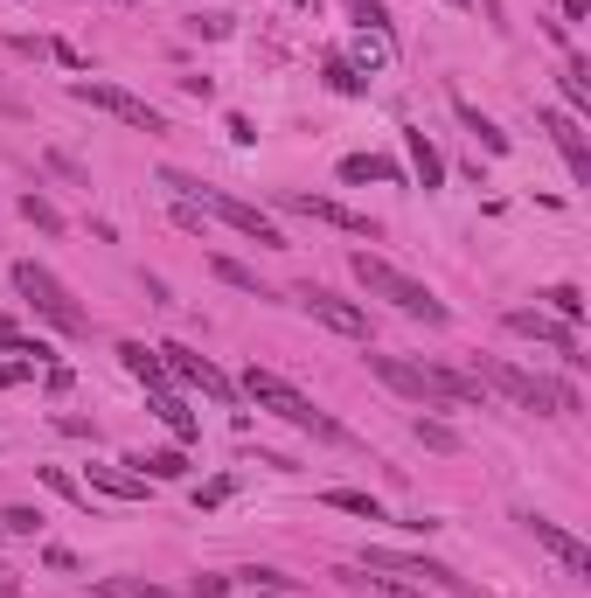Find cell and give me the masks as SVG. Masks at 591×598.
<instances>
[{
  "mask_svg": "<svg viewBox=\"0 0 591 598\" xmlns=\"http://www.w3.org/2000/svg\"><path fill=\"white\" fill-rule=\"evenodd\" d=\"M473 383L494 390V397H508L515 411H543V418H571V411H585L578 383H564V376H536V369H515V362H501V355H473Z\"/></svg>",
  "mask_w": 591,
  "mask_h": 598,
  "instance_id": "1",
  "label": "cell"
},
{
  "mask_svg": "<svg viewBox=\"0 0 591 598\" xmlns=\"http://www.w3.org/2000/svg\"><path fill=\"white\" fill-rule=\"evenodd\" d=\"M237 397H251L258 411H272L279 425H293V432H306V439H327V446H348V425L341 418H327L306 390H293L279 369H244V390Z\"/></svg>",
  "mask_w": 591,
  "mask_h": 598,
  "instance_id": "2",
  "label": "cell"
},
{
  "mask_svg": "<svg viewBox=\"0 0 591 598\" xmlns=\"http://www.w3.org/2000/svg\"><path fill=\"white\" fill-rule=\"evenodd\" d=\"M160 181H167V188H174L181 202H202L209 216H223V223H230L237 237H251L258 251H286V230H279V223H272V216H265L258 202H244V195H230V188H209L202 174H181V167H167Z\"/></svg>",
  "mask_w": 591,
  "mask_h": 598,
  "instance_id": "3",
  "label": "cell"
},
{
  "mask_svg": "<svg viewBox=\"0 0 591 598\" xmlns=\"http://www.w3.org/2000/svg\"><path fill=\"white\" fill-rule=\"evenodd\" d=\"M348 272H355V286L369 299H390L397 313H411V320H425V327H445L452 313H445V299L425 286V279H411V272H397L390 258H376V251H348Z\"/></svg>",
  "mask_w": 591,
  "mask_h": 598,
  "instance_id": "4",
  "label": "cell"
},
{
  "mask_svg": "<svg viewBox=\"0 0 591 598\" xmlns=\"http://www.w3.org/2000/svg\"><path fill=\"white\" fill-rule=\"evenodd\" d=\"M14 293L28 299V306H35V313H42V320H49L56 334H91V313H84V306L70 299V286H63V279H56L49 265L21 258V265H14Z\"/></svg>",
  "mask_w": 591,
  "mask_h": 598,
  "instance_id": "5",
  "label": "cell"
},
{
  "mask_svg": "<svg viewBox=\"0 0 591 598\" xmlns=\"http://www.w3.org/2000/svg\"><path fill=\"white\" fill-rule=\"evenodd\" d=\"M70 98L77 105H98V112H112L119 126H133V133H167V112L160 105H147V98H133L126 84H105V77H70Z\"/></svg>",
  "mask_w": 591,
  "mask_h": 598,
  "instance_id": "6",
  "label": "cell"
},
{
  "mask_svg": "<svg viewBox=\"0 0 591 598\" xmlns=\"http://www.w3.org/2000/svg\"><path fill=\"white\" fill-rule=\"evenodd\" d=\"M501 327H508V334H522V341H543V348H557L571 369H585V362H591L585 348H578V327L550 320L543 306H508V313H501Z\"/></svg>",
  "mask_w": 591,
  "mask_h": 598,
  "instance_id": "7",
  "label": "cell"
},
{
  "mask_svg": "<svg viewBox=\"0 0 591 598\" xmlns=\"http://www.w3.org/2000/svg\"><path fill=\"white\" fill-rule=\"evenodd\" d=\"M362 564L369 571H397V578H418V585H439V592H473L452 564H439V557H411V550H362Z\"/></svg>",
  "mask_w": 591,
  "mask_h": 598,
  "instance_id": "8",
  "label": "cell"
},
{
  "mask_svg": "<svg viewBox=\"0 0 591 598\" xmlns=\"http://www.w3.org/2000/svg\"><path fill=\"white\" fill-rule=\"evenodd\" d=\"M279 209H293V216H313V223H327V230H348V237H376V216H362V209H348V202H334V195H306V188H286V195H279Z\"/></svg>",
  "mask_w": 591,
  "mask_h": 598,
  "instance_id": "9",
  "label": "cell"
},
{
  "mask_svg": "<svg viewBox=\"0 0 591 598\" xmlns=\"http://www.w3.org/2000/svg\"><path fill=\"white\" fill-rule=\"evenodd\" d=\"M160 362H167V376H181V383H195V390H209L216 404H237V383L209 362V355H195V348H181V341H160Z\"/></svg>",
  "mask_w": 591,
  "mask_h": 598,
  "instance_id": "10",
  "label": "cell"
},
{
  "mask_svg": "<svg viewBox=\"0 0 591 598\" xmlns=\"http://www.w3.org/2000/svg\"><path fill=\"white\" fill-rule=\"evenodd\" d=\"M299 306H306L320 327H334V334H355V341H369V334H376V327H369V306L327 293V286H299Z\"/></svg>",
  "mask_w": 591,
  "mask_h": 598,
  "instance_id": "11",
  "label": "cell"
},
{
  "mask_svg": "<svg viewBox=\"0 0 591 598\" xmlns=\"http://www.w3.org/2000/svg\"><path fill=\"white\" fill-rule=\"evenodd\" d=\"M522 529H529V536H536V543H543L571 578H591V543H585V536H571V529H564V522H550V515H522Z\"/></svg>",
  "mask_w": 591,
  "mask_h": 598,
  "instance_id": "12",
  "label": "cell"
},
{
  "mask_svg": "<svg viewBox=\"0 0 591 598\" xmlns=\"http://www.w3.org/2000/svg\"><path fill=\"white\" fill-rule=\"evenodd\" d=\"M543 133L557 140L564 167H571V181H578V188H591V147H585V133H578V119H571V112H543Z\"/></svg>",
  "mask_w": 591,
  "mask_h": 598,
  "instance_id": "13",
  "label": "cell"
},
{
  "mask_svg": "<svg viewBox=\"0 0 591 598\" xmlns=\"http://www.w3.org/2000/svg\"><path fill=\"white\" fill-rule=\"evenodd\" d=\"M147 397H153V418H160V425H167L181 446H195V439H202V418H195V411H188L174 390H147Z\"/></svg>",
  "mask_w": 591,
  "mask_h": 598,
  "instance_id": "14",
  "label": "cell"
},
{
  "mask_svg": "<svg viewBox=\"0 0 591 598\" xmlns=\"http://www.w3.org/2000/svg\"><path fill=\"white\" fill-rule=\"evenodd\" d=\"M404 147H411V174H418V188H439V181H445V153L425 140V126H404Z\"/></svg>",
  "mask_w": 591,
  "mask_h": 598,
  "instance_id": "15",
  "label": "cell"
},
{
  "mask_svg": "<svg viewBox=\"0 0 591 598\" xmlns=\"http://www.w3.org/2000/svg\"><path fill=\"white\" fill-rule=\"evenodd\" d=\"M119 362H126V376H140L147 390H167V362H160V348H147V341H119Z\"/></svg>",
  "mask_w": 591,
  "mask_h": 598,
  "instance_id": "16",
  "label": "cell"
},
{
  "mask_svg": "<svg viewBox=\"0 0 591 598\" xmlns=\"http://www.w3.org/2000/svg\"><path fill=\"white\" fill-rule=\"evenodd\" d=\"M452 112H459V126H466V133H473V140H480V147L494 153V160H501V153H508V133H501V126H494V119H487V112H480V105H466V98H459V91H452Z\"/></svg>",
  "mask_w": 591,
  "mask_h": 598,
  "instance_id": "17",
  "label": "cell"
},
{
  "mask_svg": "<svg viewBox=\"0 0 591 598\" xmlns=\"http://www.w3.org/2000/svg\"><path fill=\"white\" fill-rule=\"evenodd\" d=\"M341 181L362 188V181H404V174H397V160H383V153H348V160H341Z\"/></svg>",
  "mask_w": 591,
  "mask_h": 598,
  "instance_id": "18",
  "label": "cell"
},
{
  "mask_svg": "<svg viewBox=\"0 0 591 598\" xmlns=\"http://www.w3.org/2000/svg\"><path fill=\"white\" fill-rule=\"evenodd\" d=\"M91 487H105L112 501H147V473H119V466H91Z\"/></svg>",
  "mask_w": 591,
  "mask_h": 598,
  "instance_id": "19",
  "label": "cell"
},
{
  "mask_svg": "<svg viewBox=\"0 0 591 598\" xmlns=\"http://www.w3.org/2000/svg\"><path fill=\"white\" fill-rule=\"evenodd\" d=\"M320 501H327V508H341V515H362V522H390V515H383V501H376V494H362V487H327Z\"/></svg>",
  "mask_w": 591,
  "mask_h": 598,
  "instance_id": "20",
  "label": "cell"
},
{
  "mask_svg": "<svg viewBox=\"0 0 591 598\" xmlns=\"http://www.w3.org/2000/svg\"><path fill=\"white\" fill-rule=\"evenodd\" d=\"M209 272L223 279V286H237V293H258V299H272V286L251 272V265H237V258H209Z\"/></svg>",
  "mask_w": 591,
  "mask_h": 598,
  "instance_id": "21",
  "label": "cell"
},
{
  "mask_svg": "<svg viewBox=\"0 0 591 598\" xmlns=\"http://www.w3.org/2000/svg\"><path fill=\"white\" fill-rule=\"evenodd\" d=\"M98 598H174L167 585H147V578H91Z\"/></svg>",
  "mask_w": 591,
  "mask_h": 598,
  "instance_id": "22",
  "label": "cell"
},
{
  "mask_svg": "<svg viewBox=\"0 0 591 598\" xmlns=\"http://www.w3.org/2000/svg\"><path fill=\"white\" fill-rule=\"evenodd\" d=\"M126 466H140L147 480H181V473H188V452L167 446V452H147V459H126Z\"/></svg>",
  "mask_w": 591,
  "mask_h": 598,
  "instance_id": "23",
  "label": "cell"
},
{
  "mask_svg": "<svg viewBox=\"0 0 591 598\" xmlns=\"http://www.w3.org/2000/svg\"><path fill=\"white\" fill-rule=\"evenodd\" d=\"M21 216H28L35 230H49V237H63V209H56V202H49L42 188H28V195H21Z\"/></svg>",
  "mask_w": 591,
  "mask_h": 598,
  "instance_id": "24",
  "label": "cell"
},
{
  "mask_svg": "<svg viewBox=\"0 0 591 598\" xmlns=\"http://www.w3.org/2000/svg\"><path fill=\"white\" fill-rule=\"evenodd\" d=\"M543 306H550V320H564V327H578V320H585V293H578V286H550Z\"/></svg>",
  "mask_w": 591,
  "mask_h": 598,
  "instance_id": "25",
  "label": "cell"
},
{
  "mask_svg": "<svg viewBox=\"0 0 591 598\" xmlns=\"http://www.w3.org/2000/svg\"><path fill=\"white\" fill-rule=\"evenodd\" d=\"M327 91H341V98H362V91H369V77H362L348 56H327Z\"/></svg>",
  "mask_w": 591,
  "mask_h": 598,
  "instance_id": "26",
  "label": "cell"
},
{
  "mask_svg": "<svg viewBox=\"0 0 591 598\" xmlns=\"http://www.w3.org/2000/svg\"><path fill=\"white\" fill-rule=\"evenodd\" d=\"M591 70H585V56H571V63H564V98H571V119H578V112H591V84H585Z\"/></svg>",
  "mask_w": 591,
  "mask_h": 598,
  "instance_id": "27",
  "label": "cell"
},
{
  "mask_svg": "<svg viewBox=\"0 0 591 598\" xmlns=\"http://www.w3.org/2000/svg\"><path fill=\"white\" fill-rule=\"evenodd\" d=\"M244 578H251L258 592H272V598H299V578H286V571H272V564H251Z\"/></svg>",
  "mask_w": 591,
  "mask_h": 598,
  "instance_id": "28",
  "label": "cell"
},
{
  "mask_svg": "<svg viewBox=\"0 0 591 598\" xmlns=\"http://www.w3.org/2000/svg\"><path fill=\"white\" fill-rule=\"evenodd\" d=\"M411 432H418V446H432V452H459V432L439 425V418H411Z\"/></svg>",
  "mask_w": 591,
  "mask_h": 598,
  "instance_id": "29",
  "label": "cell"
},
{
  "mask_svg": "<svg viewBox=\"0 0 591 598\" xmlns=\"http://www.w3.org/2000/svg\"><path fill=\"white\" fill-rule=\"evenodd\" d=\"M0 529H7V536H35V529H42V515L14 501V508H0Z\"/></svg>",
  "mask_w": 591,
  "mask_h": 598,
  "instance_id": "30",
  "label": "cell"
},
{
  "mask_svg": "<svg viewBox=\"0 0 591 598\" xmlns=\"http://www.w3.org/2000/svg\"><path fill=\"white\" fill-rule=\"evenodd\" d=\"M35 473H42V487H49V494H63V501H84V487H77L63 466H35Z\"/></svg>",
  "mask_w": 591,
  "mask_h": 598,
  "instance_id": "31",
  "label": "cell"
},
{
  "mask_svg": "<svg viewBox=\"0 0 591 598\" xmlns=\"http://www.w3.org/2000/svg\"><path fill=\"white\" fill-rule=\"evenodd\" d=\"M348 14H355L362 28H376V35H390V14H383V0H348Z\"/></svg>",
  "mask_w": 591,
  "mask_h": 598,
  "instance_id": "32",
  "label": "cell"
},
{
  "mask_svg": "<svg viewBox=\"0 0 591 598\" xmlns=\"http://www.w3.org/2000/svg\"><path fill=\"white\" fill-rule=\"evenodd\" d=\"M49 174H63L70 188H91V174H84V167H77V160H70L63 147H49Z\"/></svg>",
  "mask_w": 591,
  "mask_h": 598,
  "instance_id": "33",
  "label": "cell"
},
{
  "mask_svg": "<svg viewBox=\"0 0 591 598\" xmlns=\"http://www.w3.org/2000/svg\"><path fill=\"white\" fill-rule=\"evenodd\" d=\"M188 35H209V42H223V35H230V14H188Z\"/></svg>",
  "mask_w": 591,
  "mask_h": 598,
  "instance_id": "34",
  "label": "cell"
},
{
  "mask_svg": "<svg viewBox=\"0 0 591 598\" xmlns=\"http://www.w3.org/2000/svg\"><path fill=\"white\" fill-rule=\"evenodd\" d=\"M49 56H56L63 70H84V49H77V42H49Z\"/></svg>",
  "mask_w": 591,
  "mask_h": 598,
  "instance_id": "35",
  "label": "cell"
},
{
  "mask_svg": "<svg viewBox=\"0 0 591 598\" xmlns=\"http://www.w3.org/2000/svg\"><path fill=\"white\" fill-rule=\"evenodd\" d=\"M230 140H237V147H258V126H251L244 112H230Z\"/></svg>",
  "mask_w": 591,
  "mask_h": 598,
  "instance_id": "36",
  "label": "cell"
},
{
  "mask_svg": "<svg viewBox=\"0 0 591 598\" xmlns=\"http://www.w3.org/2000/svg\"><path fill=\"white\" fill-rule=\"evenodd\" d=\"M230 487H237V480H209V487L195 494V508H216V501H230Z\"/></svg>",
  "mask_w": 591,
  "mask_h": 598,
  "instance_id": "37",
  "label": "cell"
},
{
  "mask_svg": "<svg viewBox=\"0 0 591 598\" xmlns=\"http://www.w3.org/2000/svg\"><path fill=\"white\" fill-rule=\"evenodd\" d=\"M230 592V578H216V571H202V578H195V598H223Z\"/></svg>",
  "mask_w": 591,
  "mask_h": 598,
  "instance_id": "38",
  "label": "cell"
},
{
  "mask_svg": "<svg viewBox=\"0 0 591 598\" xmlns=\"http://www.w3.org/2000/svg\"><path fill=\"white\" fill-rule=\"evenodd\" d=\"M56 432H70V439H98V425H91V418H56Z\"/></svg>",
  "mask_w": 591,
  "mask_h": 598,
  "instance_id": "39",
  "label": "cell"
},
{
  "mask_svg": "<svg viewBox=\"0 0 591 598\" xmlns=\"http://www.w3.org/2000/svg\"><path fill=\"white\" fill-rule=\"evenodd\" d=\"M21 376H35V362H0V390H14Z\"/></svg>",
  "mask_w": 591,
  "mask_h": 598,
  "instance_id": "40",
  "label": "cell"
},
{
  "mask_svg": "<svg viewBox=\"0 0 591 598\" xmlns=\"http://www.w3.org/2000/svg\"><path fill=\"white\" fill-rule=\"evenodd\" d=\"M557 7H564V28H571V21H585V7H591V0H557Z\"/></svg>",
  "mask_w": 591,
  "mask_h": 598,
  "instance_id": "41",
  "label": "cell"
},
{
  "mask_svg": "<svg viewBox=\"0 0 591 598\" xmlns=\"http://www.w3.org/2000/svg\"><path fill=\"white\" fill-rule=\"evenodd\" d=\"M7 334H14V320H7V313H0V341H7Z\"/></svg>",
  "mask_w": 591,
  "mask_h": 598,
  "instance_id": "42",
  "label": "cell"
},
{
  "mask_svg": "<svg viewBox=\"0 0 591 598\" xmlns=\"http://www.w3.org/2000/svg\"><path fill=\"white\" fill-rule=\"evenodd\" d=\"M445 7H473V0H445Z\"/></svg>",
  "mask_w": 591,
  "mask_h": 598,
  "instance_id": "43",
  "label": "cell"
},
{
  "mask_svg": "<svg viewBox=\"0 0 591 598\" xmlns=\"http://www.w3.org/2000/svg\"><path fill=\"white\" fill-rule=\"evenodd\" d=\"M0 105H7V98H0Z\"/></svg>",
  "mask_w": 591,
  "mask_h": 598,
  "instance_id": "44",
  "label": "cell"
}]
</instances>
